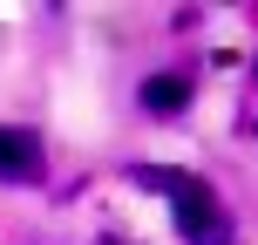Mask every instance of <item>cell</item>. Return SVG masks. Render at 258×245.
<instances>
[{
  "label": "cell",
  "instance_id": "cell-4",
  "mask_svg": "<svg viewBox=\"0 0 258 245\" xmlns=\"http://www.w3.org/2000/svg\"><path fill=\"white\" fill-rule=\"evenodd\" d=\"M204 245H224V238H204Z\"/></svg>",
  "mask_w": 258,
  "mask_h": 245
},
{
  "label": "cell",
  "instance_id": "cell-1",
  "mask_svg": "<svg viewBox=\"0 0 258 245\" xmlns=\"http://www.w3.org/2000/svg\"><path fill=\"white\" fill-rule=\"evenodd\" d=\"M163 191H170V205H177V225H183V232H190L197 245H204V238H218V211H211V191H204V184L170 177Z\"/></svg>",
  "mask_w": 258,
  "mask_h": 245
},
{
  "label": "cell",
  "instance_id": "cell-3",
  "mask_svg": "<svg viewBox=\"0 0 258 245\" xmlns=\"http://www.w3.org/2000/svg\"><path fill=\"white\" fill-rule=\"evenodd\" d=\"M143 103H150L156 116H177V109L190 103V82H177V75H150V82H143Z\"/></svg>",
  "mask_w": 258,
  "mask_h": 245
},
{
  "label": "cell",
  "instance_id": "cell-2",
  "mask_svg": "<svg viewBox=\"0 0 258 245\" xmlns=\"http://www.w3.org/2000/svg\"><path fill=\"white\" fill-rule=\"evenodd\" d=\"M0 177H7V184L41 177V143L27 136V129H0Z\"/></svg>",
  "mask_w": 258,
  "mask_h": 245
}]
</instances>
